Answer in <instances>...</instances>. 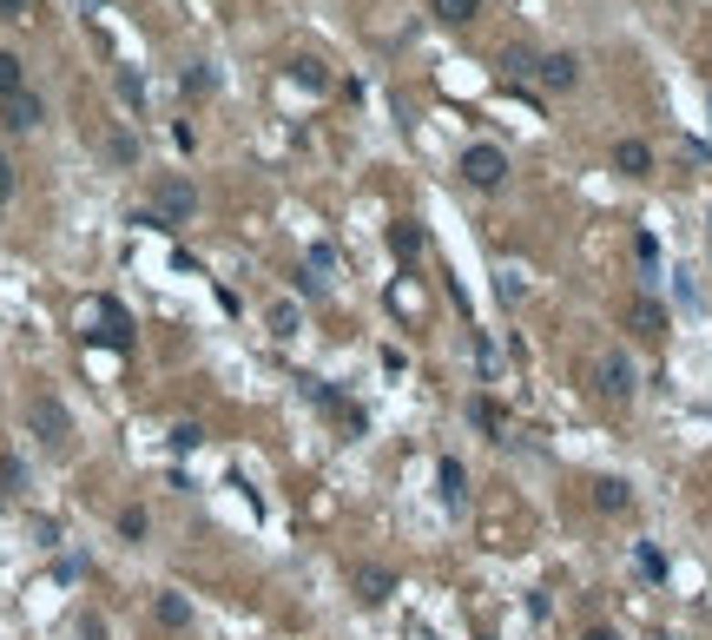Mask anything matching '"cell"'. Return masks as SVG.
<instances>
[{
	"mask_svg": "<svg viewBox=\"0 0 712 640\" xmlns=\"http://www.w3.org/2000/svg\"><path fill=\"white\" fill-rule=\"evenodd\" d=\"M356 588H363V601H369V607L389 601V568H356Z\"/></svg>",
	"mask_w": 712,
	"mask_h": 640,
	"instance_id": "8fae6325",
	"label": "cell"
},
{
	"mask_svg": "<svg viewBox=\"0 0 712 640\" xmlns=\"http://www.w3.org/2000/svg\"><path fill=\"white\" fill-rule=\"evenodd\" d=\"M626 317H634L640 337H660V330H666V311H660L653 297H634V311H626Z\"/></svg>",
	"mask_w": 712,
	"mask_h": 640,
	"instance_id": "ba28073f",
	"label": "cell"
},
{
	"mask_svg": "<svg viewBox=\"0 0 712 640\" xmlns=\"http://www.w3.org/2000/svg\"><path fill=\"white\" fill-rule=\"evenodd\" d=\"M291 79H297V87H310V93H324V87H330L324 60H291Z\"/></svg>",
	"mask_w": 712,
	"mask_h": 640,
	"instance_id": "4fadbf2b",
	"label": "cell"
},
{
	"mask_svg": "<svg viewBox=\"0 0 712 640\" xmlns=\"http://www.w3.org/2000/svg\"><path fill=\"white\" fill-rule=\"evenodd\" d=\"M20 87H26L20 60H14V53H0V106H7V99H20Z\"/></svg>",
	"mask_w": 712,
	"mask_h": 640,
	"instance_id": "7c38bea8",
	"label": "cell"
},
{
	"mask_svg": "<svg viewBox=\"0 0 712 640\" xmlns=\"http://www.w3.org/2000/svg\"><path fill=\"white\" fill-rule=\"evenodd\" d=\"M185 93H191V99H198V93H212V73H205V67H191V73H185Z\"/></svg>",
	"mask_w": 712,
	"mask_h": 640,
	"instance_id": "d6986e66",
	"label": "cell"
},
{
	"mask_svg": "<svg viewBox=\"0 0 712 640\" xmlns=\"http://www.w3.org/2000/svg\"><path fill=\"white\" fill-rule=\"evenodd\" d=\"M7 185H14V165H7V159H0V191H7Z\"/></svg>",
	"mask_w": 712,
	"mask_h": 640,
	"instance_id": "ffe728a7",
	"label": "cell"
},
{
	"mask_svg": "<svg viewBox=\"0 0 712 640\" xmlns=\"http://www.w3.org/2000/svg\"><path fill=\"white\" fill-rule=\"evenodd\" d=\"M593 389H601V397H614V403H626V397H634V364H626L620 350L593 356Z\"/></svg>",
	"mask_w": 712,
	"mask_h": 640,
	"instance_id": "3957f363",
	"label": "cell"
},
{
	"mask_svg": "<svg viewBox=\"0 0 712 640\" xmlns=\"http://www.w3.org/2000/svg\"><path fill=\"white\" fill-rule=\"evenodd\" d=\"M119 535H126V542H146V509H126V515H119Z\"/></svg>",
	"mask_w": 712,
	"mask_h": 640,
	"instance_id": "9a60e30c",
	"label": "cell"
},
{
	"mask_svg": "<svg viewBox=\"0 0 712 640\" xmlns=\"http://www.w3.org/2000/svg\"><path fill=\"white\" fill-rule=\"evenodd\" d=\"M534 79H541L548 93H567V87L581 79V60H574V53H548V60H534Z\"/></svg>",
	"mask_w": 712,
	"mask_h": 640,
	"instance_id": "5b68a950",
	"label": "cell"
},
{
	"mask_svg": "<svg viewBox=\"0 0 712 640\" xmlns=\"http://www.w3.org/2000/svg\"><path fill=\"white\" fill-rule=\"evenodd\" d=\"M271 330H277V337H291V330H297V311H291V304H277V311H271Z\"/></svg>",
	"mask_w": 712,
	"mask_h": 640,
	"instance_id": "e0dca14e",
	"label": "cell"
},
{
	"mask_svg": "<svg viewBox=\"0 0 712 640\" xmlns=\"http://www.w3.org/2000/svg\"><path fill=\"white\" fill-rule=\"evenodd\" d=\"M152 621H159V627H172V634H185V627H191V601H185L179 588L152 594Z\"/></svg>",
	"mask_w": 712,
	"mask_h": 640,
	"instance_id": "8992f818",
	"label": "cell"
},
{
	"mask_svg": "<svg viewBox=\"0 0 712 640\" xmlns=\"http://www.w3.org/2000/svg\"><path fill=\"white\" fill-rule=\"evenodd\" d=\"M119 93H126L132 106H146V79H139L132 67H119Z\"/></svg>",
	"mask_w": 712,
	"mask_h": 640,
	"instance_id": "2e32d148",
	"label": "cell"
},
{
	"mask_svg": "<svg viewBox=\"0 0 712 640\" xmlns=\"http://www.w3.org/2000/svg\"><path fill=\"white\" fill-rule=\"evenodd\" d=\"M0 113H7V126H14V132H26V126H40V99H34V93H20V99L0 106Z\"/></svg>",
	"mask_w": 712,
	"mask_h": 640,
	"instance_id": "9c48e42d",
	"label": "cell"
},
{
	"mask_svg": "<svg viewBox=\"0 0 712 640\" xmlns=\"http://www.w3.org/2000/svg\"><path fill=\"white\" fill-rule=\"evenodd\" d=\"M462 179H469V185H481V191H495V185L508 179L501 146H469V152H462Z\"/></svg>",
	"mask_w": 712,
	"mask_h": 640,
	"instance_id": "7a4b0ae2",
	"label": "cell"
},
{
	"mask_svg": "<svg viewBox=\"0 0 712 640\" xmlns=\"http://www.w3.org/2000/svg\"><path fill=\"white\" fill-rule=\"evenodd\" d=\"M26 423H34V436H40V442H53V449H60V442L73 436V416H67V403H60V397H34V403H26Z\"/></svg>",
	"mask_w": 712,
	"mask_h": 640,
	"instance_id": "6da1fadb",
	"label": "cell"
},
{
	"mask_svg": "<svg viewBox=\"0 0 712 640\" xmlns=\"http://www.w3.org/2000/svg\"><path fill=\"white\" fill-rule=\"evenodd\" d=\"M152 205H159L165 218H191V212H198V191H191V179H179V172H165V179L152 185Z\"/></svg>",
	"mask_w": 712,
	"mask_h": 640,
	"instance_id": "277c9868",
	"label": "cell"
},
{
	"mask_svg": "<svg viewBox=\"0 0 712 640\" xmlns=\"http://www.w3.org/2000/svg\"><path fill=\"white\" fill-rule=\"evenodd\" d=\"M429 7H436V20L462 26V20H475V7H481V0H429Z\"/></svg>",
	"mask_w": 712,
	"mask_h": 640,
	"instance_id": "5bb4252c",
	"label": "cell"
},
{
	"mask_svg": "<svg viewBox=\"0 0 712 640\" xmlns=\"http://www.w3.org/2000/svg\"><path fill=\"white\" fill-rule=\"evenodd\" d=\"M626 502H634V495H626V482H614V476H601V482H593V509H607V515H620Z\"/></svg>",
	"mask_w": 712,
	"mask_h": 640,
	"instance_id": "30bf717a",
	"label": "cell"
},
{
	"mask_svg": "<svg viewBox=\"0 0 712 640\" xmlns=\"http://www.w3.org/2000/svg\"><path fill=\"white\" fill-rule=\"evenodd\" d=\"M587 640H614V634H607V627H593V634H587Z\"/></svg>",
	"mask_w": 712,
	"mask_h": 640,
	"instance_id": "44dd1931",
	"label": "cell"
},
{
	"mask_svg": "<svg viewBox=\"0 0 712 640\" xmlns=\"http://www.w3.org/2000/svg\"><path fill=\"white\" fill-rule=\"evenodd\" d=\"M106 152H112V159H119V165H132V159H139V152H132V139H126V132H112V139H106Z\"/></svg>",
	"mask_w": 712,
	"mask_h": 640,
	"instance_id": "ac0fdd59",
	"label": "cell"
},
{
	"mask_svg": "<svg viewBox=\"0 0 712 640\" xmlns=\"http://www.w3.org/2000/svg\"><path fill=\"white\" fill-rule=\"evenodd\" d=\"M614 165H620L626 179H640V172H653V152L640 146V139H620V146H614Z\"/></svg>",
	"mask_w": 712,
	"mask_h": 640,
	"instance_id": "52a82bcc",
	"label": "cell"
}]
</instances>
